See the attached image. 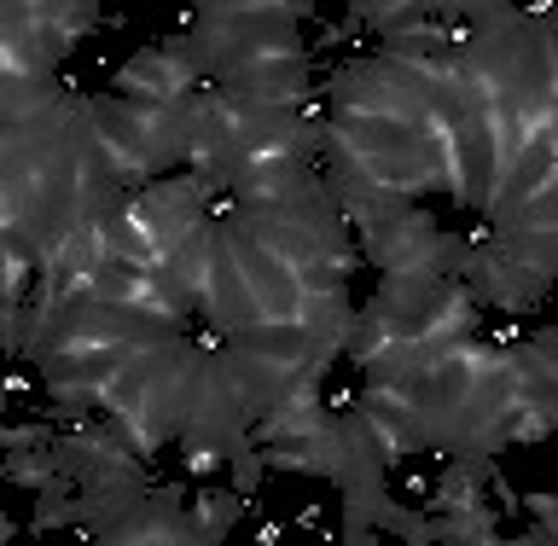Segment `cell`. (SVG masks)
<instances>
[{
	"instance_id": "obj_12",
	"label": "cell",
	"mask_w": 558,
	"mask_h": 546,
	"mask_svg": "<svg viewBox=\"0 0 558 546\" xmlns=\"http://www.w3.org/2000/svg\"><path fill=\"white\" fill-rule=\"evenodd\" d=\"M436 17V0H355L349 7V29H366L384 41H396V35H408L418 24H430Z\"/></svg>"
},
{
	"instance_id": "obj_3",
	"label": "cell",
	"mask_w": 558,
	"mask_h": 546,
	"mask_svg": "<svg viewBox=\"0 0 558 546\" xmlns=\"http://www.w3.org/2000/svg\"><path fill=\"white\" fill-rule=\"evenodd\" d=\"M453 279H465L471 296H477L483 308H495V314H535L541 303H547V291H553L547 279H541L535 268H523L506 244L488 239V227L477 239H465Z\"/></svg>"
},
{
	"instance_id": "obj_5",
	"label": "cell",
	"mask_w": 558,
	"mask_h": 546,
	"mask_svg": "<svg viewBox=\"0 0 558 546\" xmlns=\"http://www.w3.org/2000/svg\"><path fill=\"white\" fill-rule=\"evenodd\" d=\"M87 546H216L204 541V530L192 523V506L174 488H146L129 512H117L105 530L87 535Z\"/></svg>"
},
{
	"instance_id": "obj_13",
	"label": "cell",
	"mask_w": 558,
	"mask_h": 546,
	"mask_svg": "<svg viewBox=\"0 0 558 546\" xmlns=\"http://www.w3.org/2000/svg\"><path fill=\"white\" fill-rule=\"evenodd\" d=\"M105 425H111V430L122 436V448H129V453H140L146 465H151L163 448H174V442H181V430H174V425H169V418L157 413V408H129V413L105 418Z\"/></svg>"
},
{
	"instance_id": "obj_10",
	"label": "cell",
	"mask_w": 558,
	"mask_h": 546,
	"mask_svg": "<svg viewBox=\"0 0 558 546\" xmlns=\"http://www.w3.org/2000/svg\"><path fill=\"white\" fill-rule=\"evenodd\" d=\"M268 471H291V477H320L338 488L349 477V436H343V418L331 425L326 436H303V442H274L262 448Z\"/></svg>"
},
{
	"instance_id": "obj_4",
	"label": "cell",
	"mask_w": 558,
	"mask_h": 546,
	"mask_svg": "<svg viewBox=\"0 0 558 546\" xmlns=\"http://www.w3.org/2000/svg\"><path fill=\"white\" fill-rule=\"evenodd\" d=\"M204 87H209V82H204V70H198V59L186 52L181 35H174V41L134 47L129 59L117 64V76H111V94L140 99V105H192Z\"/></svg>"
},
{
	"instance_id": "obj_14",
	"label": "cell",
	"mask_w": 558,
	"mask_h": 546,
	"mask_svg": "<svg viewBox=\"0 0 558 546\" xmlns=\"http://www.w3.org/2000/svg\"><path fill=\"white\" fill-rule=\"evenodd\" d=\"M244 512H251V500H244L239 488H198V495H192V523H198L204 541H216V546H227V535L239 530Z\"/></svg>"
},
{
	"instance_id": "obj_9",
	"label": "cell",
	"mask_w": 558,
	"mask_h": 546,
	"mask_svg": "<svg viewBox=\"0 0 558 546\" xmlns=\"http://www.w3.org/2000/svg\"><path fill=\"white\" fill-rule=\"evenodd\" d=\"M500 465L488 460V453H465V460H442L436 471L430 495H425V512L430 518H453V512H477L488 506V488H495Z\"/></svg>"
},
{
	"instance_id": "obj_11",
	"label": "cell",
	"mask_w": 558,
	"mask_h": 546,
	"mask_svg": "<svg viewBox=\"0 0 558 546\" xmlns=\"http://www.w3.org/2000/svg\"><path fill=\"white\" fill-rule=\"evenodd\" d=\"M506 373H512V401H518V413H530L541 418L553 436H558V366L541 355V349L530 343H506Z\"/></svg>"
},
{
	"instance_id": "obj_8",
	"label": "cell",
	"mask_w": 558,
	"mask_h": 546,
	"mask_svg": "<svg viewBox=\"0 0 558 546\" xmlns=\"http://www.w3.org/2000/svg\"><path fill=\"white\" fill-rule=\"evenodd\" d=\"M94 24H105V12L82 7V0H12V7L0 12V29H29L52 59H64Z\"/></svg>"
},
{
	"instance_id": "obj_2",
	"label": "cell",
	"mask_w": 558,
	"mask_h": 546,
	"mask_svg": "<svg viewBox=\"0 0 558 546\" xmlns=\"http://www.w3.org/2000/svg\"><path fill=\"white\" fill-rule=\"evenodd\" d=\"M355 244L378 268V279H442L460 268V251H465V239L436 227L425 204H401L390 216L355 227Z\"/></svg>"
},
{
	"instance_id": "obj_15",
	"label": "cell",
	"mask_w": 558,
	"mask_h": 546,
	"mask_svg": "<svg viewBox=\"0 0 558 546\" xmlns=\"http://www.w3.org/2000/svg\"><path fill=\"white\" fill-rule=\"evenodd\" d=\"M7 483L24 488V495H41V488L64 483V453H59V442H52V448H35V453H7Z\"/></svg>"
},
{
	"instance_id": "obj_7",
	"label": "cell",
	"mask_w": 558,
	"mask_h": 546,
	"mask_svg": "<svg viewBox=\"0 0 558 546\" xmlns=\"http://www.w3.org/2000/svg\"><path fill=\"white\" fill-rule=\"evenodd\" d=\"M94 303L146 314V320H163V326H181V331L192 320V303L181 296V286H174L169 274H140V268H105L94 279Z\"/></svg>"
},
{
	"instance_id": "obj_18",
	"label": "cell",
	"mask_w": 558,
	"mask_h": 546,
	"mask_svg": "<svg viewBox=\"0 0 558 546\" xmlns=\"http://www.w3.org/2000/svg\"><path fill=\"white\" fill-rule=\"evenodd\" d=\"M262 477H268V460H262V448H244L233 465H227V488H239L244 500H256Z\"/></svg>"
},
{
	"instance_id": "obj_17",
	"label": "cell",
	"mask_w": 558,
	"mask_h": 546,
	"mask_svg": "<svg viewBox=\"0 0 558 546\" xmlns=\"http://www.w3.org/2000/svg\"><path fill=\"white\" fill-rule=\"evenodd\" d=\"M59 436H64V430L52 425V418H24V425H7L0 448H7V453H35V448H52Z\"/></svg>"
},
{
	"instance_id": "obj_1",
	"label": "cell",
	"mask_w": 558,
	"mask_h": 546,
	"mask_svg": "<svg viewBox=\"0 0 558 546\" xmlns=\"http://www.w3.org/2000/svg\"><path fill=\"white\" fill-rule=\"evenodd\" d=\"M303 17H308L303 0H209V7L186 12L192 35H181V41L198 59L204 82H221L239 64L308 52Z\"/></svg>"
},
{
	"instance_id": "obj_20",
	"label": "cell",
	"mask_w": 558,
	"mask_h": 546,
	"mask_svg": "<svg viewBox=\"0 0 558 546\" xmlns=\"http://www.w3.org/2000/svg\"><path fill=\"white\" fill-rule=\"evenodd\" d=\"M279 535H286V523H262V535H256V546H279Z\"/></svg>"
},
{
	"instance_id": "obj_16",
	"label": "cell",
	"mask_w": 558,
	"mask_h": 546,
	"mask_svg": "<svg viewBox=\"0 0 558 546\" xmlns=\"http://www.w3.org/2000/svg\"><path fill=\"white\" fill-rule=\"evenodd\" d=\"M82 512H76V483H52L35 495V512H29V535H52V530H76Z\"/></svg>"
},
{
	"instance_id": "obj_19",
	"label": "cell",
	"mask_w": 558,
	"mask_h": 546,
	"mask_svg": "<svg viewBox=\"0 0 558 546\" xmlns=\"http://www.w3.org/2000/svg\"><path fill=\"white\" fill-rule=\"evenodd\" d=\"M523 343H530V349H541V355H547V361L558 366V320H553V326H541V331H530Z\"/></svg>"
},
{
	"instance_id": "obj_6",
	"label": "cell",
	"mask_w": 558,
	"mask_h": 546,
	"mask_svg": "<svg viewBox=\"0 0 558 546\" xmlns=\"http://www.w3.org/2000/svg\"><path fill=\"white\" fill-rule=\"evenodd\" d=\"M87 111H94V146H99L105 169H111L122 186H129V192H140V186L163 181V163L151 157L146 134L134 129V117H129V99H117V94H87Z\"/></svg>"
}]
</instances>
